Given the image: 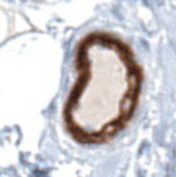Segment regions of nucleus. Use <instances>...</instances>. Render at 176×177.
Masks as SVG:
<instances>
[{"label": "nucleus", "mask_w": 176, "mask_h": 177, "mask_svg": "<svg viewBox=\"0 0 176 177\" xmlns=\"http://www.w3.org/2000/svg\"><path fill=\"white\" fill-rule=\"evenodd\" d=\"M78 79L64 107L69 135L84 144H100L128 124L139 101L141 72L122 40L95 32L76 53Z\"/></svg>", "instance_id": "f257e3e1"}]
</instances>
